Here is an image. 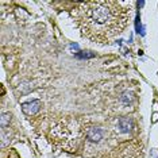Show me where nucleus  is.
Masks as SVG:
<instances>
[{"label":"nucleus","instance_id":"obj_1","mask_svg":"<svg viewBox=\"0 0 158 158\" xmlns=\"http://www.w3.org/2000/svg\"><path fill=\"white\" fill-rule=\"evenodd\" d=\"M73 16L82 37L95 44L107 45L123 33L130 20V8L112 0L84 2Z\"/></svg>","mask_w":158,"mask_h":158},{"label":"nucleus","instance_id":"obj_2","mask_svg":"<svg viewBox=\"0 0 158 158\" xmlns=\"http://www.w3.org/2000/svg\"><path fill=\"white\" fill-rule=\"evenodd\" d=\"M41 107H42L41 100H30V102H26L22 104V111L27 116H33V115H35L41 110Z\"/></svg>","mask_w":158,"mask_h":158},{"label":"nucleus","instance_id":"obj_3","mask_svg":"<svg viewBox=\"0 0 158 158\" xmlns=\"http://www.w3.org/2000/svg\"><path fill=\"white\" fill-rule=\"evenodd\" d=\"M104 131L102 127H91L87 130V139L91 143H99L103 139Z\"/></svg>","mask_w":158,"mask_h":158},{"label":"nucleus","instance_id":"obj_4","mask_svg":"<svg viewBox=\"0 0 158 158\" xmlns=\"http://www.w3.org/2000/svg\"><path fill=\"white\" fill-rule=\"evenodd\" d=\"M118 126H119L120 131L126 134V132H130L132 128H134V120L128 116H123L119 119V122H118Z\"/></svg>","mask_w":158,"mask_h":158},{"label":"nucleus","instance_id":"obj_5","mask_svg":"<svg viewBox=\"0 0 158 158\" xmlns=\"http://www.w3.org/2000/svg\"><path fill=\"white\" fill-rule=\"evenodd\" d=\"M135 99L134 93L132 92H124L123 95L120 96V102L124 104V106H128V104H131V102Z\"/></svg>","mask_w":158,"mask_h":158},{"label":"nucleus","instance_id":"obj_6","mask_svg":"<svg viewBox=\"0 0 158 158\" xmlns=\"http://www.w3.org/2000/svg\"><path fill=\"white\" fill-rule=\"evenodd\" d=\"M10 122H11V114H8V112H3L2 114V128L4 130V128L7 127V126L10 124Z\"/></svg>","mask_w":158,"mask_h":158}]
</instances>
